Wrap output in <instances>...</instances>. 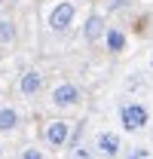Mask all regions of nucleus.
Instances as JSON below:
<instances>
[{
    "label": "nucleus",
    "mask_w": 153,
    "mask_h": 159,
    "mask_svg": "<svg viewBox=\"0 0 153 159\" xmlns=\"http://www.w3.org/2000/svg\"><path fill=\"white\" fill-rule=\"evenodd\" d=\"M116 122H119V129L126 135H138V132H144L150 125V107L144 101L126 98V101H119V107H116Z\"/></svg>",
    "instance_id": "1"
},
{
    "label": "nucleus",
    "mask_w": 153,
    "mask_h": 159,
    "mask_svg": "<svg viewBox=\"0 0 153 159\" xmlns=\"http://www.w3.org/2000/svg\"><path fill=\"white\" fill-rule=\"evenodd\" d=\"M49 28L55 31V34H67L71 31V25L76 21V3L74 0H58L55 6L49 9Z\"/></svg>",
    "instance_id": "2"
},
{
    "label": "nucleus",
    "mask_w": 153,
    "mask_h": 159,
    "mask_svg": "<svg viewBox=\"0 0 153 159\" xmlns=\"http://www.w3.org/2000/svg\"><path fill=\"white\" fill-rule=\"evenodd\" d=\"M92 147H95L98 159H119L123 156V135L114 129H101L92 141Z\"/></svg>",
    "instance_id": "3"
},
{
    "label": "nucleus",
    "mask_w": 153,
    "mask_h": 159,
    "mask_svg": "<svg viewBox=\"0 0 153 159\" xmlns=\"http://www.w3.org/2000/svg\"><path fill=\"white\" fill-rule=\"evenodd\" d=\"M49 101H52V107H58V110H71V107H76L83 101V89L76 83H71V80H64V83H58L55 89H52Z\"/></svg>",
    "instance_id": "4"
},
{
    "label": "nucleus",
    "mask_w": 153,
    "mask_h": 159,
    "mask_svg": "<svg viewBox=\"0 0 153 159\" xmlns=\"http://www.w3.org/2000/svg\"><path fill=\"white\" fill-rule=\"evenodd\" d=\"M43 138H46V144H49L52 150H61V147L71 141V122H67V119H49Z\"/></svg>",
    "instance_id": "5"
},
{
    "label": "nucleus",
    "mask_w": 153,
    "mask_h": 159,
    "mask_svg": "<svg viewBox=\"0 0 153 159\" xmlns=\"http://www.w3.org/2000/svg\"><path fill=\"white\" fill-rule=\"evenodd\" d=\"M104 31H107V21H104V16H101V12L86 16V21H83V40H86V43L104 40Z\"/></svg>",
    "instance_id": "6"
},
{
    "label": "nucleus",
    "mask_w": 153,
    "mask_h": 159,
    "mask_svg": "<svg viewBox=\"0 0 153 159\" xmlns=\"http://www.w3.org/2000/svg\"><path fill=\"white\" fill-rule=\"evenodd\" d=\"M104 46H107V52H110V55H119V52H126V46H129V37H126V31H123L119 25H107V31H104Z\"/></svg>",
    "instance_id": "7"
},
{
    "label": "nucleus",
    "mask_w": 153,
    "mask_h": 159,
    "mask_svg": "<svg viewBox=\"0 0 153 159\" xmlns=\"http://www.w3.org/2000/svg\"><path fill=\"white\" fill-rule=\"evenodd\" d=\"M40 89H43V74L40 70H25L19 80L21 98H34V95H40Z\"/></svg>",
    "instance_id": "8"
},
{
    "label": "nucleus",
    "mask_w": 153,
    "mask_h": 159,
    "mask_svg": "<svg viewBox=\"0 0 153 159\" xmlns=\"http://www.w3.org/2000/svg\"><path fill=\"white\" fill-rule=\"evenodd\" d=\"M21 122V113L12 107V104H0V135H9L16 132Z\"/></svg>",
    "instance_id": "9"
},
{
    "label": "nucleus",
    "mask_w": 153,
    "mask_h": 159,
    "mask_svg": "<svg viewBox=\"0 0 153 159\" xmlns=\"http://www.w3.org/2000/svg\"><path fill=\"white\" fill-rule=\"evenodd\" d=\"M16 43V21L12 19H0V46Z\"/></svg>",
    "instance_id": "10"
},
{
    "label": "nucleus",
    "mask_w": 153,
    "mask_h": 159,
    "mask_svg": "<svg viewBox=\"0 0 153 159\" xmlns=\"http://www.w3.org/2000/svg\"><path fill=\"white\" fill-rule=\"evenodd\" d=\"M67 159H98V153L92 144H76V147H71Z\"/></svg>",
    "instance_id": "11"
},
{
    "label": "nucleus",
    "mask_w": 153,
    "mask_h": 159,
    "mask_svg": "<svg viewBox=\"0 0 153 159\" xmlns=\"http://www.w3.org/2000/svg\"><path fill=\"white\" fill-rule=\"evenodd\" d=\"M19 159H46V153H43L40 147H25L19 153Z\"/></svg>",
    "instance_id": "12"
},
{
    "label": "nucleus",
    "mask_w": 153,
    "mask_h": 159,
    "mask_svg": "<svg viewBox=\"0 0 153 159\" xmlns=\"http://www.w3.org/2000/svg\"><path fill=\"white\" fill-rule=\"evenodd\" d=\"M126 159H153V153L147 147H132V150L126 153Z\"/></svg>",
    "instance_id": "13"
},
{
    "label": "nucleus",
    "mask_w": 153,
    "mask_h": 159,
    "mask_svg": "<svg viewBox=\"0 0 153 159\" xmlns=\"http://www.w3.org/2000/svg\"><path fill=\"white\" fill-rule=\"evenodd\" d=\"M0 159H3V144H0Z\"/></svg>",
    "instance_id": "14"
},
{
    "label": "nucleus",
    "mask_w": 153,
    "mask_h": 159,
    "mask_svg": "<svg viewBox=\"0 0 153 159\" xmlns=\"http://www.w3.org/2000/svg\"><path fill=\"white\" fill-rule=\"evenodd\" d=\"M150 67H153V52H150Z\"/></svg>",
    "instance_id": "15"
}]
</instances>
